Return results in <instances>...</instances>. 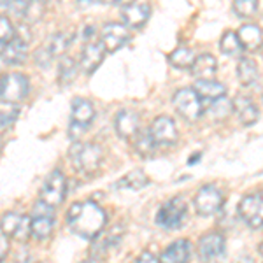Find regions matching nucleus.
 <instances>
[{
	"mask_svg": "<svg viewBox=\"0 0 263 263\" xmlns=\"http://www.w3.org/2000/svg\"><path fill=\"white\" fill-rule=\"evenodd\" d=\"M69 162L76 172L83 176H93L104 163V151L95 142L76 141L69 149Z\"/></svg>",
	"mask_w": 263,
	"mask_h": 263,
	"instance_id": "2",
	"label": "nucleus"
},
{
	"mask_svg": "<svg viewBox=\"0 0 263 263\" xmlns=\"http://www.w3.org/2000/svg\"><path fill=\"white\" fill-rule=\"evenodd\" d=\"M20 116V105L18 104H6L2 102V130H7L12 126L16 118Z\"/></svg>",
	"mask_w": 263,
	"mask_h": 263,
	"instance_id": "34",
	"label": "nucleus"
},
{
	"mask_svg": "<svg viewBox=\"0 0 263 263\" xmlns=\"http://www.w3.org/2000/svg\"><path fill=\"white\" fill-rule=\"evenodd\" d=\"M237 78L242 86H251L258 79V67L253 58H240L237 63Z\"/></svg>",
	"mask_w": 263,
	"mask_h": 263,
	"instance_id": "26",
	"label": "nucleus"
},
{
	"mask_svg": "<svg viewBox=\"0 0 263 263\" xmlns=\"http://www.w3.org/2000/svg\"><path fill=\"white\" fill-rule=\"evenodd\" d=\"M239 39L242 42L244 49L249 51H258L263 46V32L260 27L253 23H246L239 28Z\"/></svg>",
	"mask_w": 263,
	"mask_h": 263,
	"instance_id": "24",
	"label": "nucleus"
},
{
	"mask_svg": "<svg viewBox=\"0 0 263 263\" xmlns=\"http://www.w3.org/2000/svg\"><path fill=\"white\" fill-rule=\"evenodd\" d=\"M105 53L107 51L104 49L102 42H88L86 46L83 48V53H81V60H79V65H81V70L84 74H93L99 65L104 60Z\"/></svg>",
	"mask_w": 263,
	"mask_h": 263,
	"instance_id": "18",
	"label": "nucleus"
},
{
	"mask_svg": "<svg viewBox=\"0 0 263 263\" xmlns=\"http://www.w3.org/2000/svg\"><path fill=\"white\" fill-rule=\"evenodd\" d=\"M105 4H109V6H116V7H125L132 4V0H104Z\"/></svg>",
	"mask_w": 263,
	"mask_h": 263,
	"instance_id": "39",
	"label": "nucleus"
},
{
	"mask_svg": "<svg viewBox=\"0 0 263 263\" xmlns=\"http://www.w3.org/2000/svg\"><path fill=\"white\" fill-rule=\"evenodd\" d=\"M28 79L23 74H6L2 78V86H0V97L6 104H20L28 95Z\"/></svg>",
	"mask_w": 263,
	"mask_h": 263,
	"instance_id": "11",
	"label": "nucleus"
},
{
	"mask_svg": "<svg viewBox=\"0 0 263 263\" xmlns=\"http://www.w3.org/2000/svg\"><path fill=\"white\" fill-rule=\"evenodd\" d=\"M32 235L39 240H46L54 230V207L48 205L41 198L32 209Z\"/></svg>",
	"mask_w": 263,
	"mask_h": 263,
	"instance_id": "9",
	"label": "nucleus"
},
{
	"mask_svg": "<svg viewBox=\"0 0 263 263\" xmlns=\"http://www.w3.org/2000/svg\"><path fill=\"white\" fill-rule=\"evenodd\" d=\"M78 76V63L70 57H62L60 63H58V83L62 86H67L76 79Z\"/></svg>",
	"mask_w": 263,
	"mask_h": 263,
	"instance_id": "29",
	"label": "nucleus"
},
{
	"mask_svg": "<svg viewBox=\"0 0 263 263\" xmlns=\"http://www.w3.org/2000/svg\"><path fill=\"white\" fill-rule=\"evenodd\" d=\"M186 214H188V203L181 197L168 198L156 213V224L167 232L177 230L184 223Z\"/></svg>",
	"mask_w": 263,
	"mask_h": 263,
	"instance_id": "4",
	"label": "nucleus"
},
{
	"mask_svg": "<svg viewBox=\"0 0 263 263\" xmlns=\"http://www.w3.org/2000/svg\"><path fill=\"white\" fill-rule=\"evenodd\" d=\"M197 254L200 263H223L227 256V239L223 233H203L197 242Z\"/></svg>",
	"mask_w": 263,
	"mask_h": 263,
	"instance_id": "3",
	"label": "nucleus"
},
{
	"mask_svg": "<svg viewBox=\"0 0 263 263\" xmlns=\"http://www.w3.org/2000/svg\"><path fill=\"white\" fill-rule=\"evenodd\" d=\"M81 263H90V261H81Z\"/></svg>",
	"mask_w": 263,
	"mask_h": 263,
	"instance_id": "42",
	"label": "nucleus"
},
{
	"mask_svg": "<svg viewBox=\"0 0 263 263\" xmlns=\"http://www.w3.org/2000/svg\"><path fill=\"white\" fill-rule=\"evenodd\" d=\"M195 91L198 93L202 102H209V104L227 95V88L221 83L214 81V79H198L195 83Z\"/></svg>",
	"mask_w": 263,
	"mask_h": 263,
	"instance_id": "22",
	"label": "nucleus"
},
{
	"mask_svg": "<svg viewBox=\"0 0 263 263\" xmlns=\"http://www.w3.org/2000/svg\"><path fill=\"white\" fill-rule=\"evenodd\" d=\"M233 111V102L223 99H218L214 102H211L209 107H207V112H209L211 118L214 120H224V118L230 116V112Z\"/></svg>",
	"mask_w": 263,
	"mask_h": 263,
	"instance_id": "31",
	"label": "nucleus"
},
{
	"mask_svg": "<svg viewBox=\"0 0 263 263\" xmlns=\"http://www.w3.org/2000/svg\"><path fill=\"white\" fill-rule=\"evenodd\" d=\"M151 9L147 4L141 2H132L128 6L121 7V18L123 23L130 28H141L146 25V21L149 20Z\"/></svg>",
	"mask_w": 263,
	"mask_h": 263,
	"instance_id": "19",
	"label": "nucleus"
},
{
	"mask_svg": "<svg viewBox=\"0 0 263 263\" xmlns=\"http://www.w3.org/2000/svg\"><path fill=\"white\" fill-rule=\"evenodd\" d=\"M193 205L198 216L209 218V216L218 214L224 205V197L221 190L214 184H203L197 195L193 197Z\"/></svg>",
	"mask_w": 263,
	"mask_h": 263,
	"instance_id": "5",
	"label": "nucleus"
},
{
	"mask_svg": "<svg viewBox=\"0 0 263 263\" xmlns=\"http://www.w3.org/2000/svg\"><path fill=\"white\" fill-rule=\"evenodd\" d=\"M172 104L177 114L181 118H184L186 121H197L203 112L202 99L195 91V88H181V90H177L172 97Z\"/></svg>",
	"mask_w": 263,
	"mask_h": 263,
	"instance_id": "7",
	"label": "nucleus"
},
{
	"mask_svg": "<svg viewBox=\"0 0 263 263\" xmlns=\"http://www.w3.org/2000/svg\"><path fill=\"white\" fill-rule=\"evenodd\" d=\"M233 11L240 18H251L258 11V0H233Z\"/></svg>",
	"mask_w": 263,
	"mask_h": 263,
	"instance_id": "33",
	"label": "nucleus"
},
{
	"mask_svg": "<svg viewBox=\"0 0 263 263\" xmlns=\"http://www.w3.org/2000/svg\"><path fill=\"white\" fill-rule=\"evenodd\" d=\"M72 42V35L70 33H65V32H58L54 33L53 37L49 39L48 42V49L53 53V57H62L65 53V49L70 46Z\"/></svg>",
	"mask_w": 263,
	"mask_h": 263,
	"instance_id": "32",
	"label": "nucleus"
},
{
	"mask_svg": "<svg viewBox=\"0 0 263 263\" xmlns=\"http://www.w3.org/2000/svg\"><path fill=\"white\" fill-rule=\"evenodd\" d=\"M67 197V177L60 168H54L53 172L46 177L44 184L41 188L39 198L51 207H60Z\"/></svg>",
	"mask_w": 263,
	"mask_h": 263,
	"instance_id": "8",
	"label": "nucleus"
},
{
	"mask_svg": "<svg viewBox=\"0 0 263 263\" xmlns=\"http://www.w3.org/2000/svg\"><path fill=\"white\" fill-rule=\"evenodd\" d=\"M114 128H116L118 137L123 141H134L141 132L139 130V114L132 109L118 111L116 118H114Z\"/></svg>",
	"mask_w": 263,
	"mask_h": 263,
	"instance_id": "16",
	"label": "nucleus"
},
{
	"mask_svg": "<svg viewBox=\"0 0 263 263\" xmlns=\"http://www.w3.org/2000/svg\"><path fill=\"white\" fill-rule=\"evenodd\" d=\"M81 6H95V4H99V2H104V0H78Z\"/></svg>",
	"mask_w": 263,
	"mask_h": 263,
	"instance_id": "40",
	"label": "nucleus"
},
{
	"mask_svg": "<svg viewBox=\"0 0 263 263\" xmlns=\"http://www.w3.org/2000/svg\"><path fill=\"white\" fill-rule=\"evenodd\" d=\"M134 263H162V261H160V258L155 256L151 251H144V253L139 254L137 260H135Z\"/></svg>",
	"mask_w": 263,
	"mask_h": 263,
	"instance_id": "37",
	"label": "nucleus"
},
{
	"mask_svg": "<svg viewBox=\"0 0 263 263\" xmlns=\"http://www.w3.org/2000/svg\"><path fill=\"white\" fill-rule=\"evenodd\" d=\"M156 146H158V144H156L155 137L151 135L149 130L139 132L137 137L134 139V149H135V153H137L139 156H142V158H146V160L153 158V155L156 153Z\"/></svg>",
	"mask_w": 263,
	"mask_h": 263,
	"instance_id": "25",
	"label": "nucleus"
},
{
	"mask_svg": "<svg viewBox=\"0 0 263 263\" xmlns=\"http://www.w3.org/2000/svg\"><path fill=\"white\" fill-rule=\"evenodd\" d=\"M70 126H69V137L72 141H78L83 134H86L88 126L93 123L95 118V109L93 104L86 99H74L72 100V114H70Z\"/></svg>",
	"mask_w": 263,
	"mask_h": 263,
	"instance_id": "6",
	"label": "nucleus"
},
{
	"mask_svg": "<svg viewBox=\"0 0 263 263\" xmlns=\"http://www.w3.org/2000/svg\"><path fill=\"white\" fill-rule=\"evenodd\" d=\"M107 224V214L99 203L91 200L76 202L67 211V227L81 239L93 240L104 232Z\"/></svg>",
	"mask_w": 263,
	"mask_h": 263,
	"instance_id": "1",
	"label": "nucleus"
},
{
	"mask_svg": "<svg viewBox=\"0 0 263 263\" xmlns=\"http://www.w3.org/2000/svg\"><path fill=\"white\" fill-rule=\"evenodd\" d=\"M219 49H221L224 54H228V57H239L244 51L242 42L239 39V33L232 32V30L224 32L221 35V41H219Z\"/></svg>",
	"mask_w": 263,
	"mask_h": 263,
	"instance_id": "28",
	"label": "nucleus"
},
{
	"mask_svg": "<svg viewBox=\"0 0 263 263\" xmlns=\"http://www.w3.org/2000/svg\"><path fill=\"white\" fill-rule=\"evenodd\" d=\"M14 37H16L14 27H12L11 21L7 20L6 16H2V18H0V42H2V46L9 44Z\"/></svg>",
	"mask_w": 263,
	"mask_h": 263,
	"instance_id": "35",
	"label": "nucleus"
},
{
	"mask_svg": "<svg viewBox=\"0 0 263 263\" xmlns=\"http://www.w3.org/2000/svg\"><path fill=\"white\" fill-rule=\"evenodd\" d=\"M261 49H263V48H261ZM261 53H263V51H261Z\"/></svg>",
	"mask_w": 263,
	"mask_h": 263,
	"instance_id": "43",
	"label": "nucleus"
},
{
	"mask_svg": "<svg viewBox=\"0 0 263 263\" xmlns=\"http://www.w3.org/2000/svg\"><path fill=\"white\" fill-rule=\"evenodd\" d=\"M151 135L158 146H172L177 141V126L176 121L168 116H158L155 118L149 126Z\"/></svg>",
	"mask_w": 263,
	"mask_h": 263,
	"instance_id": "15",
	"label": "nucleus"
},
{
	"mask_svg": "<svg viewBox=\"0 0 263 263\" xmlns=\"http://www.w3.org/2000/svg\"><path fill=\"white\" fill-rule=\"evenodd\" d=\"M216 70H218V62L209 53L198 54L192 65V74L197 79H213Z\"/></svg>",
	"mask_w": 263,
	"mask_h": 263,
	"instance_id": "23",
	"label": "nucleus"
},
{
	"mask_svg": "<svg viewBox=\"0 0 263 263\" xmlns=\"http://www.w3.org/2000/svg\"><path fill=\"white\" fill-rule=\"evenodd\" d=\"M2 232L20 244H25L32 235V218L27 214L6 213L2 216Z\"/></svg>",
	"mask_w": 263,
	"mask_h": 263,
	"instance_id": "12",
	"label": "nucleus"
},
{
	"mask_svg": "<svg viewBox=\"0 0 263 263\" xmlns=\"http://www.w3.org/2000/svg\"><path fill=\"white\" fill-rule=\"evenodd\" d=\"M258 251H260V253H261V254H263V242H261V244H260V248H258Z\"/></svg>",
	"mask_w": 263,
	"mask_h": 263,
	"instance_id": "41",
	"label": "nucleus"
},
{
	"mask_svg": "<svg viewBox=\"0 0 263 263\" xmlns=\"http://www.w3.org/2000/svg\"><path fill=\"white\" fill-rule=\"evenodd\" d=\"M233 111L239 114V120L244 126H251L260 118V111L249 97L239 95L233 99Z\"/></svg>",
	"mask_w": 263,
	"mask_h": 263,
	"instance_id": "20",
	"label": "nucleus"
},
{
	"mask_svg": "<svg viewBox=\"0 0 263 263\" xmlns=\"http://www.w3.org/2000/svg\"><path fill=\"white\" fill-rule=\"evenodd\" d=\"M130 41V30L125 23H118V21H109L102 27L100 30V42L107 53L121 49L126 42Z\"/></svg>",
	"mask_w": 263,
	"mask_h": 263,
	"instance_id": "13",
	"label": "nucleus"
},
{
	"mask_svg": "<svg viewBox=\"0 0 263 263\" xmlns=\"http://www.w3.org/2000/svg\"><path fill=\"white\" fill-rule=\"evenodd\" d=\"M53 53L48 49V46H42V48H39L35 51V54H33V60H35V63L39 67H48L51 60H53Z\"/></svg>",
	"mask_w": 263,
	"mask_h": 263,
	"instance_id": "36",
	"label": "nucleus"
},
{
	"mask_svg": "<svg viewBox=\"0 0 263 263\" xmlns=\"http://www.w3.org/2000/svg\"><path fill=\"white\" fill-rule=\"evenodd\" d=\"M192 242L188 239H177L165 248L160 256L162 263H190L192 260Z\"/></svg>",
	"mask_w": 263,
	"mask_h": 263,
	"instance_id": "17",
	"label": "nucleus"
},
{
	"mask_svg": "<svg viewBox=\"0 0 263 263\" xmlns=\"http://www.w3.org/2000/svg\"><path fill=\"white\" fill-rule=\"evenodd\" d=\"M7 233L2 232V235H0V242H2V246H0V256H2V260H6L7 256V251H9V242H7Z\"/></svg>",
	"mask_w": 263,
	"mask_h": 263,
	"instance_id": "38",
	"label": "nucleus"
},
{
	"mask_svg": "<svg viewBox=\"0 0 263 263\" xmlns=\"http://www.w3.org/2000/svg\"><path fill=\"white\" fill-rule=\"evenodd\" d=\"M239 216L240 219L253 230L263 227V192H253L242 197L239 202Z\"/></svg>",
	"mask_w": 263,
	"mask_h": 263,
	"instance_id": "10",
	"label": "nucleus"
},
{
	"mask_svg": "<svg viewBox=\"0 0 263 263\" xmlns=\"http://www.w3.org/2000/svg\"><path fill=\"white\" fill-rule=\"evenodd\" d=\"M27 54H28L27 42L23 39H20L18 35H16L9 44L2 46V62L6 63V65H20V63H25Z\"/></svg>",
	"mask_w": 263,
	"mask_h": 263,
	"instance_id": "21",
	"label": "nucleus"
},
{
	"mask_svg": "<svg viewBox=\"0 0 263 263\" xmlns=\"http://www.w3.org/2000/svg\"><path fill=\"white\" fill-rule=\"evenodd\" d=\"M147 184H149V177H147L141 168L130 171L116 182L118 188H125V190H142L144 186H147Z\"/></svg>",
	"mask_w": 263,
	"mask_h": 263,
	"instance_id": "27",
	"label": "nucleus"
},
{
	"mask_svg": "<svg viewBox=\"0 0 263 263\" xmlns=\"http://www.w3.org/2000/svg\"><path fill=\"white\" fill-rule=\"evenodd\" d=\"M123 233H125V230H123L121 224H114V227H111L109 230L102 232L97 239H93L90 254L95 258V260H104L112 248L120 246L121 239H123Z\"/></svg>",
	"mask_w": 263,
	"mask_h": 263,
	"instance_id": "14",
	"label": "nucleus"
},
{
	"mask_svg": "<svg viewBox=\"0 0 263 263\" xmlns=\"http://www.w3.org/2000/svg\"><path fill=\"white\" fill-rule=\"evenodd\" d=\"M168 62H171L174 67H177V69H188V67L193 65L195 54L190 48H177L176 51L171 53Z\"/></svg>",
	"mask_w": 263,
	"mask_h": 263,
	"instance_id": "30",
	"label": "nucleus"
}]
</instances>
